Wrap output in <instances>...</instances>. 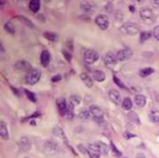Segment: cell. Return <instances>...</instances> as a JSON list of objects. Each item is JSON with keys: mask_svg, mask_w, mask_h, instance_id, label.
<instances>
[{"mask_svg": "<svg viewBox=\"0 0 159 158\" xmlns=\"http://www.w3.org/2000/svg\"><path fill=\"white\" fill-rule=\"evenodd\" d=\"M140 16L142 20L146 24L152 25L156 21V16L152 8L149 7H143L140 10Z\"/></svg>", "mask_w": 159, "mask_h": 158, "instance_id": "1", "label": "cell"}, {"mask_svg": "<svg viewBox=\"0 0 159 158\" xmlns=\"http://www.w3.org/2000/svg\"><path fill=\"white\" fill-rule=\"evenodd\" d=\"M41 71L37 68H32L31 71L27 73L25 80L29 85H34L39 82L41 78Z\"/></svg>", "mask_w": 159, "mask_h": 158, "instance_id": "2", "label": "cell"}, {"mask_svg": "<svg viewBox=\"0 0 159 158\" xmlns=\"http://www.w3.org/2000/svg\"><path fill=\"white\" fill-rule=\"evenodd\" d=\"M140 27L136 23L133 22H127L125 23L121 27H120V31L124 34L134 35L139 32Z\"/></svg>", "mask_w": 159, "mask_h": 158, "instance_id": "3", "label": "cell"}, {"mask_svg": "<svg viewBox=\"0 0 159 158\" xmlns=\"http://www.w3.org/2000/svg\"><path fill=\"white\" fill-rule=\"evenodd\" d=\"M99 58L98 53L93 49L86 50L83 54V59L86 63L91 65L95 63Z\"/></svg>", "mask_w": 159, "mask_h": 158, "instance_id": "4", "label": "cell"}, {"mask_svg": "<svg viewBox=\"0 0 159 158\" xmlns=\"http://www.w3.org/2000/svg\"><path fill=\"white\" fill-rule=\"evenodd\" d=\"M104 63L109 69H113L118 63L116 55H115L113 52H109L103 56Z\"/></svg>", "mask_w": 159, "mask_h": 158, "instance_id": "5", "label": "cell"}, {"mask_svg": "<svg viewBox=\"0 0 159 158\" xmlns=\"http://www.w3.org/2000/svg\"><path fill=\"white\" fill-rule=\"evenodd\" d=\"M95 23L102 30H106L109 26V18L106 14H99L95 18Z\"/></svg>", "mask_w": 159, "mask_h": 158, "instance_id": "6", "label": "cell"}, {"mask_svg": "<svg viewBox=\"0 0 159 158\" xmlns=\"http://www.w3.org/2000/svg\"><path fill=\"white\" fill-rule=\"evenodd\" d=\"M133 55L132 51L130 49H124L119 50L116 55L119 61H125L129 60Z\"/></svg>", "mask_w": 159, "mask_h": 158, "instance_id": "7", "label": "cell"}, {"mask_svg": "<svg viewBox=\"0 0 159 158\" xmlns=\"http://www.w3.org/2000/svg\"><path fill=\"white\" fill-rule=\"evenodd\" d=\"M56 104L59 115L62 117H64L67 113V107H68L66 99L64 97L58 98L56 100Z\"/></svg>", "mask_w": 159, "mask_h": 158, "instance_id": "8", "label": "cell"}, {"mask_svg": "<svg viewBox=\"0 0 159 158\" xmlns=\"http://www.w3.org/2000/svg\"><path fill=\"white\" fill-rule=\"evenodd\" d=\"M86 152L88 153L90 158H100L101 155H102L99 148L96 143L88 145L87 149H86Z\"/></svg>", "mask_w": 159, "mask_h": 158, "instance_id": "9", "label": "cell"}, {"mask_svg": "<svg viewBox=\"0 0 159 158\" xmlns=\"http://www.w3.org/2000/svg\"><path fill=\"white\" fill-rule=\"evenodd\" d=\"M14 68L17 70L25 71V72L27 73L32 69V65L29 62L24 60H18V61H16V63L14 64Z\"/></svg>", "mask_w": 159, "mask_h": 158, "instance_id": "10", "label": "cell"}, {"mask_svg": "<svg viewBox=\"0 0 159 158\" xmlns=\"http://www.w3.org/2000/svg\"><path fill=\"white\" fill-rule=\"evenodd\" d=\"M109 99L116 105H119L121 102V95L118 90L116 89H111L108 92Z\"/></svg>", "mask_w": 159, "mask_h": 158, "instance_id": "11", "label": "cell"}, {"mask_svg": "<svg viewBox=\"0 0 159 158\" xmlns=\"http://www.w3.org/2000/svg\"><path fill=\"white\" fill-rule=\"evenodd\" d=\"M90 112L96 119H102L104 117V112L103 110L96 105H90Z\"/></svg>", "mask_w": 159, "mask_h": 158, "instance_id": "12", "label": "cell"}, {"mask_svg": "<svg viewBox=\"0 0 159 158\" xmlns=\"http://www.w3.org/2000/svg\"><path fill=\"white\" fill-rule=\"evenodd\" d=\"M51 60V56L50 52L47 50H43L40 56V60H41V63L42 66L44 68H46L48 66H49Z\"/></svg>", "mask_w": 159, "mask_h": 158, "instance_id": "13", "label": "cell"}, {"mask_svg": "<svg viewBox=\"0 0 159 158\" xmlns=\"http://www.w3.org/2000/svg\"><path fill=\"white\" fill-rule=\"evenodd\" d=\"M19 145L20 149L25 152L29 151L31 149V142L27 137H22L19 141Z\"/></svg>", "mask_w": 159, "mask_h": 158, "instance_id": "14", "label": "cell"}, {"mask_svg": "<svg viewBox=\"0 0 159 158\" xmlns=\"http://www.w3.org/2000/svg\"><path fill=\"white\" fill-rule=\"evenodd\" d=\"M80 77L81 80L82 81V82L86 87L88 88H92V86H93V81L87 74L85 73H81L80 74Z\"/></svg>", "mask_w": 159, "mask_h": 158, "instance_id": "15", "label": "cell"}, {"mask_svg": "<svg viewBox=\"0 0 159 158\" xmlns=\"http://www.w3.org/2000/svg\"><path fill=\"white\" fill-rule=\"evenodd\" d=\"M0 136L4 140H8L9 139V134L6 123L1 121L0 122Z\"/></svg>", "mask_w": 159, "mask_h": 158, "instance_id": "16", "label": "cell"}, {"mask_svg": "<svg viewBox=\"0 0 159 158\" xmlns=\"http://www.w3.org/2000/svg\"><path fill=\"white\" fill-rule=\"evenodd\" d=\"M146 97L142 94H137L134 97V102L138 107H143L146 104Z\"/></svg>", "mask_w": 159, "mask_h": 158, "instance_id": "17", "label": "cell"}, {"mask_svg": "<svg viewBox=\"0 0 159 158\" xmlns=\"http://www.w3.org/2000/svg\"><path fill=\"white\" fill-rule=\"evenodd\" d=\"M93 77L97 82H103L106 79V74L102 70H95L93 72Z\"/></svg>", "mask_w": 159, "mask_h": 158, "instance_id": "18", "label": "cell"}, {"mask_svg": "<svg viewBox=\"0 0 159 158\" xmlns=\"http://www.w3.org/2000/svg\"><path fill=\"white\" fill-rule=\"evenodd\" d=\"M53 132H54V134L60 138L62 140L64 141V143H68V140H67V138L65 136V134L63 130L59 127H55L54 128V130H53Z\"/></svg>", "mask_w": 159, "mask_h": 158, "instance_id": "19", "label": "cell"}, {"mask_svg": "<svg viewBox=\"0 0 159 158\" xmlns=\"http://www.w3.org/2000/svg\"><path fill=\"white\" fill-rule=\"evenodd\" d=\"M15 17L18 20L20 21L22 24L28 27L29 28L32 29V28L34 27V25L33 22L31 20L29 19L27 17H25L23 16H16Z\"/></svg>", "mask_w": 159, "mask_h": 158, "instance_id": "20", "label": "cell"}, {"mask_svg": "<svg viewBox=\"0 0 159 158\" xmlns=\"http://www.w3.org/2000/svg\"><path fill=\"white\" fill-rule=\"evenodd\" d=\"M29 8L32 13H36L39 11L41 8V3L39 0H31L29 2Z\"/></svg>", "mask_w": 159, "mask_h": 158, "instance_id": "21", "label": "cell"}, {"mask_svg": "<svg viewBox=\"0 0 159 158\" xmlns=\"http://www.w3.org/2000/svg\"><path fill=\"white\" fill-rule=\"evenodd\" d=\"M148 118L150 121L153 123H157L159 122V111L156 109H153L148 115Z\"/></svg>", "mask_w": 159, "mask_h": 158, "instance_id": "22", "label": "cell"}, {"mask_svg": "<svg viewBox=\"0 0 159 158\" xmlns=\"http://www.w3.org/2000/svg\"><path fill=\"white\" fill-rule=\"evenodd\" d=\"M43 35L47 40L50 42H56L58 40V35L55 32L46 31L43 33Z\"/></svg>", "mask_w": 159, "mask_h": 158, "instance_id": "23", "label": "cell"}, {"mask_svg": "<svg viewBox=\"0 0 159 158\" xmlns=\"http://www.w3.org/2000/svg\"><path fill=\"white\" fill-rule=\"evenodd\" d=\"M154 71L155 70L152 67H146L139 71V75L142 78H146L153 73Z\"/></svg>", "mask_w": 159, "mask_h": 158, "instance_id": "24", "label": "cell"}, {"mask_svg": "<svg viewBox=\"0 0 159 158\" xmlns=\"http://www.w3.org/2000/svg\"><path fill=\"white\" fill-rule=\"evenodd\" d=\"M96 143L98 146L99 150L101 151V153H102V155H107L108 154L109 147L106 144H105L104 143H103L102 141H96Z\"/></svg>", "mask_w": 159, "mask_h": 158, "instance_id": "25", "label": "cell"}, {"mask_svg": "<svg viewBox=\"0 0 159 158\" xmlns=\"http://www.w3.org/2000/svg\"><path fill=\"white\" fill-rule=\"evenodd\" d=\"M128 119L131 122L135 123L136 124H140L141 123V121L140 119H139V117L138 116V115L135 112H130L127 113V116Z\"/></svg>", "mask_w": 159, "mask_h": 158, "instance_id": "26", "label": "cell"}, {"mask_svg": "<svg viewBox=\"0 0 159 158\" xmlns=\"http://www.w3.org/2000/svg\"><path fill=\"white\" fill-rule=\"evenodd\" d=\"M122 107L123 109L126 110V111H129L132 107V102L131 99L129 97L124 98L121 103Z\"/></svg>", "mask_w": 159, "mask_h": 158, "instance_id": "27", "label": "cell"}, {"mask_svg": "<svg viewBox=\"0 0 159 158\" xmlns=\"http://www.w3.org/2000/svg\"><path fill=\"white\" fill-rule=\"evenodd\" d=\"M152 37V33L151 31H142L140 33V42L141 43L145 42Z\"/></svg>", "mask_w": 159, "mask_h": 158, "instance_id": "28", "label": "cell"}, {"mask_svg": "<svg viewBox=\"0 0 159 158\" xmlns=\"http://www.w3.org/2000/svg\"><path fill=\"white\" fill-rule=\"evenodd\" d=\"M24 91H25V93L26 95L27 98L30 101H31L32 102H34V103L36 102L37 97H36V95L34 93H33V92L31 91V90L26 89H24Z\"/></svg>", "mask_w": 159, "mask_h": 158, "instance_id": "29", "label": "cell"}, {"mask_svg": "<svg viewBox=\"0 0 159 158\" xmlns=\"http://www.w3.org/2000/svg\"><path fill=\"white\" fill-rule=\"evenodd\" d=\"M4 29L8 33H11V34H14L16 32L15 27H14L13 24L10 22H7L4 24Z\"/></svg>", "mask_w": 159, "mask_h": 158, "instance_id": "30", "label": "cell"}, {"mask_svg": "<svg viewBox=\"0 0 159 158\" xmlns=\"http://www.w3.org/2000/svg\"><path fill=\"white\" fill-rule=\"evenodd\" d=\"M81 97L77 94H72L70 97V102L74 105L75 106L80 104V103L81 102Z\"/></svg>", "mask_w": 159, "mask_h": 158, "instance_id": "31", "label": "cell"}, {"mask_svg": "<svg viewBox=\"0 0 159 158\" xmlns=\"http://www.w3.org/2000/svg\"><path fill=\"white\" fill-rule=\"evenodd\" d=\"M80 6L81 10L85 13H89L92 10V6L87 1H83L81 3Z\"/></svg>", "mask_w": 159, "mask_h": 158, "instance_id": "32", "label": "cell"}, {"mask_svg": "<svg viewBox=\"0 0 159 158\" xmlns=\"http://www.w3.org/2000/svg\"><path fill=\"white\" fill-rule=\"evenodd\" d=\"M44 148L47 152H53L56 151L57 146L54 142L48 141L44 145Z\"/></svg>", "mask_w": 159, "mask_h": 158, "instance_id": "33", "label": "cell"}, {"mask_svg": "<svg viewBox=\"0 0 159 158\" xmlns=\"http://www.w3.org/2000/svg\"><path fill=\"white\" fill-rule=\"evenodd\" d=\"M74 111H75V105L71 104L70 102L68 105L67 107V116L69 119H72L74 117Z\"/></svg>", "mask_w": 159, "mask_h": 158, "instance_id": "34", "label": "cell"}, {"mask_svg": "<svg viewBox=\"0 0 159 158\" xmlns=\"http://www.w3.org/2000/svg\"><path fill=\"white\" fill-rule=\"evenodd\" d=\"M62 54L63 55L64 58L66 60V61L68 62V63H71V61L72 60V58H73V55L69 52V50H67L66 49H63L62 50Z\"/></svg>", "mask_w": 159, "mask_h": 158, "instance_id": "35", "label": "cell"}, {"mask_svg": "<svg viewBox=\"0 0 159 158\" xmlns=\"http://www.w3.org/2000/svg\"><path fill=\"white\" fill-rule=\"evenodd\" d=\"M113 81L114 82V83L116 84L118 86V87H119L120 88L126 89H127V87L126 86V85L124 84V83L119 78H118L116 76L113 75Z\"/></svg>", "mask_w": 159, "mask_h": 158, "instance_id": "36", "label": "cell"}, {"mask_svg": "<svg viewBox=\"0 0 159 158\" xmlns=\"http://www.w3.org/2000/svg\"><path fill=\"white\" fill-rule=\"evenodd\" d=\"M78 117L83 120H88L90 118V112L87 111H83L81 112L78 114Z\"/></svg>", "mask_w": 159, "mask_h": 158, "instance_id": "37", "label": "cell"}, {"mask_svg": "<svg viewBox=\"0 0 159 158\" xmlns=\"http://www.w3.org/2000/svg\"><path fill=\"white\" fill-rule=\"evenodd\" d=\"M110 146H111V150L113 151V152L114 153V155L116 156V157H121L122 156L121 152L118 150V148L116 147V146L113 144V143L112 141L111 142Z\"/></svg>", "mask_w": 159, "mask_h": 158, "instance_id": "38", "label": "cell"}, {"mask_svg": "<svg viewBox=\"0 0 159 158\" xmlns=\"http://www.w3.org/2000/svg\"><path fill=\"white\" fill-rule=\"evenodd\" d=\"M62 79V75L61 74H56L54 76H52V77L51 78V81L52 83H58L59 82V81H60Z\"/></svg>", "mask_w": 159, "mask_h": 158, "instance_id": "39", "label": "cell"}, {"mask_svg": "<svg viewBox=\"0 0 159 158\" xmlns=\"http://www.w3.org/2000/svg\"><path fill=\"white\" fill-rule=\"evenodd\" d=\"M123 136L125 139H126V140H129V139H131L132 138H134L135 136H136V135H134V134H132L131 132H125L123 133Z\"/></svg>", "mask_w": 159, "mask_h": 158, "instance_id": "40", "label": "cell"}, {"mask_svg": "<svg viewBox=\"0 0 159 158\" xmlns=\"http://www.w3.org/2000/svg\"><path fill=\"white\" fill-rule=\"evenodd\" d=\"M153 34L154 37L156 39V40L159 41V25L157 26L155 28H154Z\"/></svg>", "mask_w": 159, "mask_h": 158, "instance_id": "41", "label": "cell"}, {"mask_svg": "<svg viewBox=\"0 0 159 158\" xmlns=\"http://www.w3.org/2000/svg\"><path fill=\"white\" fill-rule=\"evenodd\" d=\"M80 19L84 22H89L91 21L90 17L88 15H87L86 14H82V15H81L80 16Z\"/></svg>", "mask_w": 159, "mask_h": 158, "instance_id": "42", "label": "cell"}, {"mask_svg": "<svg viewBox=\"0 0 159 158\" xmlns=\"http://www.w3.org/2000/svg\"><path fill=\"white\" fill-rule=\"evenodd\" d=\"M67 46L70 50L73 51L74 50V42H73V40H69L68 41H67Z\"/></svg>", "mask_w": 159, "mask_h": 158, "instance_id": "43", "label": "cell"}, {"mask_svg": "<svg viewBox=\"0 0 159 158\" xmlns=\"http://www.w3.org/2000/svg\"><path fill=\"white\" fill-rule=\"evenodd\" d=\"M78 150H79V151H80L81 152L83 153V154H84V153H85L86 150H85V148L83 147V145H79V146H78Z\"/></svg>", "mask_w": 159, "mask_h": 158, "instance_id": "44", "label": "cell"}, {"mask_svg": "<svg viewBox=\"0 0 159 158\" xmlns=\"http://www.w3.org/2000/svg\"><path fill=\"white\" fill-rule=\"evenodd\" d=\"M11 89L13 90V93H14V94H16V95H19L18 89H17L16 88H13V87H11Z\"/></svg>", "mask_w": 159, "mask_h": 158, "instance_id": "45", "label": "cell"}, {"mask_svg": "<svg viewBox=\"0 0 159 158\" xmlns=\"http://www.w3.org/2000/svg\"><path fill=\"white\" fill-rule=\"evenodd\" d=\"M129 9L131 13H134L135 11H136V8H135L134 6H133V5H130L129 6Z\"/></svg>", "mask_w": 159, "mask_h": 158, "instance_id": "46", "label": "cell"}, {"mask_svg": "<svg viewBox=\"0 0 159 158\" xmlns=\"http://www.w3.org/2000/svg\"><path fill=\"white\" fill-rule=\"evenodd\" d=\"M136 158H146V156L143 153H139L136 156Z\"/></svg>", "mask_w": 159, "mask_h": 158, "instance_id": "47", "label": "cell"}, {"mask_svg": "<svg viewBox=\"0 0 159 158\" xmlns=\"http://www.w3.org/2000/svg\"><path fill=\"white\" fill-rule=\"evenodd\" d=\"M30 124H31V125H36V121H35V120H32V121L31 122Z\"/></svg>", "mask_w": 159, "mask_h": 158, "instance_id": "48", "label": "cell"}, {"mask_svg": "<svg viewBox=\"0 0 159 158\" xmlns=\"http://www.w3.org/2000/svg\"><path fill=\"white\" fill-rule=\"evenodd\" d=\"M25 158H28V157H25Z\"/></svg>", "mask_w": 159, "mask_h": 158, "instance_id": "49", "label": "cell"}, {"mask_svg": "<svg viewBox=\"0 0 159 158\" xmlns=\"http://www.w3.org/2000/svg\"><path fill=\"white\" fill-rule=\"evenodd\" d=\"M124 158H127V157H124Z\"/></svg>", "mask_w": 159, "mask_h": 158, "instance_id": "50", "label": "cell"}]
</instances>
